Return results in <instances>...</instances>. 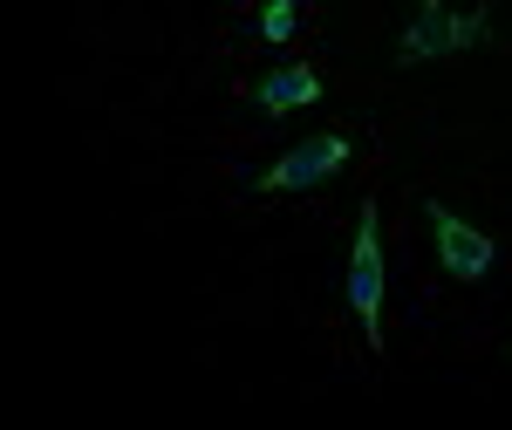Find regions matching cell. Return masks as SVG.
Segmentation results:
<instances>
[{
	"label": "cell",
	"mask_w": 512,
	"mask_h": 430,
	"mask_svg": "<svg viewBox=\"0 0 512 430\" xmlns=\"http://www.w3.org/2000/svg\"><path fill=\"white\" fill-rule=\"evenodd\" d=\"M349 321L362 328V342H369V349H383V219H376V198H362V212H355Z\"/></svg>",
	"instance_id": "cell-1"
},
{
	"label": "cell",
	"mask_w": 512,
	"mask_h": 430,
	"mask_svg": "<svg viewBox=\"0 0 512 430\" xmlns=\"http://www.w3.org/2000/svg\"><path fill=\"white\" fill-rule=\"evenodd\" d=\"M485 35H492L485 14H451L444 0H424V14L396 35V69H424V62H444V55L485 48Z\"/></svg>",
	"instance_id": "cell-2"
},
{
	"label": "cell",
	"mask_w": 512,
	"mask_h": 430,
	"mask_svg": "<svg viewBox=\"0 0 512 430\" xmlns=\"http://www.w3.org/2000/svg\"><path fill=\"white\" fill-rule=\"evenodd\" d=\"M349 157H355V144L342 137V130H321V137H308V144H294L287 157H274V164L253 178V192H315V185H328Z\"/></svg>",
	"instance_id": "cell-3"
},
{
	"label": "cell",
	"mask_w": 512,
	"mask_h": 430,
	"mask_svg": "<svg viewBox=\"0 0 512 430\" xmlns=\"http://www.w3.org/2000/svg\"><path fill=\"white\" fill-rule=\"evenodd\" d=\"M424 219H431V239H437V267H444L451 280H485V274H492L499 246L478 233V226H465L444 198H431V205H424Z\"/></svg>",
	"instance_id": "cell-4"
},
{
	"label": "cell",
	"mask_w": 512,
	"mask_h": 430,
	"mask_svg": "<svg viewBox=\"0 0 512 430\" xmlns=\"http://www.w3.org/2000/svg\"><path fill=\"white\" fill-rule=\"evenodd\" d=\"M321 103V76L315 69H301V62H287L274 76L253 82V110H267V117H287V110H315Z\"/></svg>",
	"instance_id": "cell-5"
},
{
	"label": "cell",
	"mask_w": 512,
	"mask_h": 430,
	"mask_svg": "<svg viewBox=\"0 0 512 430\" xmlns=\"http://www.w3.org/2000/svg\"><path fill=\"white\" fill-rule=\"evenodd\" d=\"M253 35L287 48V41L301 35V0H260V14H253Z\"/></svg>",
	"instance_id": "cell-6"
}]
</instances>
